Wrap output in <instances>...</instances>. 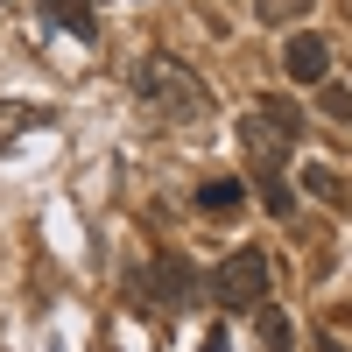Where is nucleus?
I'll return each mask as SVG.
<instances>
[{"instance_id": "nucleus-7", "label": "nucleus", "mask_w": 352, "mask_h": 352, "mask_svg": "<svg viewBox=\"0 0 352 352\" xmlns=\"http://www.w3.org/2000/svg\"><path fill=\"white\" fill-rule=\"evenodd\" d=\"M197 212L232 219V212H240V176H212V184H197Z\"/></svg>"}, {"instance_id": "nucleus-8", "label": "nucleus", "mask_w": 352, "mask_h": 352, "mask_svg": "<svg viewBox=\"0 0 352 352\" xmlns=\"http://www.w3.org/2000/svg\"><path fill=\"white\" fill-rule=\"evenodd\" d=\"M254 127H275V141H296L303 113L289 106V99H261V106H254Z\"/></svg>"}, {"instance_id": "nucleus-12", "label": "nucleus", "mask_w": 352, "mask_h": 352, "mask_svg": "<svg viewBox=\"0 0 352 352\" xmlns=\"http://www.w3.org/2000/svg\"><path fill=\"white\" fill-rule=\"evenodd\" d=\"M324 113H338V120H352V92H345V85H331V92H324Z\"/></svg>"}, {"instance_id": "nucleus-9", "label": "nucleus", "mask_w": 352, "mask_h": 352, "mask_svg": "<svg viewBox=\"0 0 352 352\" xmlns=\"http://www.w3.org/2000/svg\"><path fill=\"white\" fill-rule=\"evenodd\" d=\"M261 204H268V212H275V219H289V212H296V190H289V184H282V176L268 169V176H261Z\"/></svg>"}, {"instance_id": "nucleus-1", "label": "nucleus", "mask_w": 352, "mask_h": 352, "mask_svg": "<svg viewBox=\"0 0 352 352\" xmlns=\"http://www.w3.org/2000/svg\"><path fill=\"white\" fill-rule=\"evenodd\" d=\"M134 92L148 113H162V120H197L204 106V85L190 78V64H176V56H141V71H134Z\"/></svg>"}, {"instance_id": "nucleus-4", "label": "nucleus", "mask_w": 352, "mask_h": 352, "mask_svg": "<svg viewBox=\"0 0 352 352\" xmlns=\"http://www.w3.org/2000/svg\"><path fill=\"white\" fill-rule=\"evenodd\" d=\"M155 282H162V303H169V310H190L197 282H190V261H184V254H162V261H155Z\"/></svg>"}, {"instance_id": "nucleus-10", "label": "nucleus", "mask_w": 352, "mask_h": 352, "mask_svg": "<svg viewBox=\"0 0 352 352\" xmlns=\"http://www.w3.org/2000/svg\"><path fill=\"white\" fill-rule=\"evenodd\" d=\"M289 338H296V331H289V317H282V310H261V345H268V352H289Z\"/></svg>"}, {"instance_id": "nucleus-6", "label": "nucleus", "mask_w": 352, "mask_h": 352, "mask_svg": "<svg viewBox=\"0 0 352 352\" xmlns=\"http://www.w3.org/2000/svg\"><path fill=\"white\" fill-rule=\"evenodd\" d=\"M43 14H50V21H64L78 43H92V36H99V21H92V0H43Z\"/></svg>"}, {"instance_id": "nucleus-11", "label": "nucleus", "mask_w": 352, "mask_h": 352, "mask_svg": "<svg viewBox=\"0 0 352 352\" xmlns=\"http://www.w3.org/2000/svg\"><path fill=\"white\" fill-rule=\"evenodd\" d=\"M254 14H261V21H303L310 0H254Z\"/></svg>"}, {"instance_id": "nucleus-5", "label": "nucleus", "mask_w": 352, "mask_h": 352, "mask_svg": "<svg viewBox=\"0 0 352 352\" xmlns=\"http://www.w3.org/2000/svg\"><path fill=\"white\" fill-rule=\"evenodd\" d=\"M303 190H310V197H324V204H345V212H352V184H345L331 162H310V169H303Z\"/></svg>"}, {"instance_id": "nucleus-2", "label": "nucleus", "mask_w": 352, "mask_h": 352, "mask_svg": "<svg viewBox=\"0 0 352 352\" xmlns=\"http://www.w3.org/2000/svg\"><path fill=\"white\" fill-rule=\"evenodd\" d=\"M212 296H219V310H261L268 303V254L261 247L226 254V268L212 275Z\"/></svg>"}, {"instance_id": "nucleus-3", "label": "nucleus", "mask_w": 352, "mask_h": 352, "mask_svg": "<svg viewBox=\"0 0 352 352\" xmlns=\"http://www.w3.org/2000/svg\"><path fill=\"white\" fill-rule=\"evenodd\" d=\"M282 71L296 78V85H317V78L331 71V43H324V36H310V28H303V36H289V50H282Z\"/></svg>"}]
</instances>
